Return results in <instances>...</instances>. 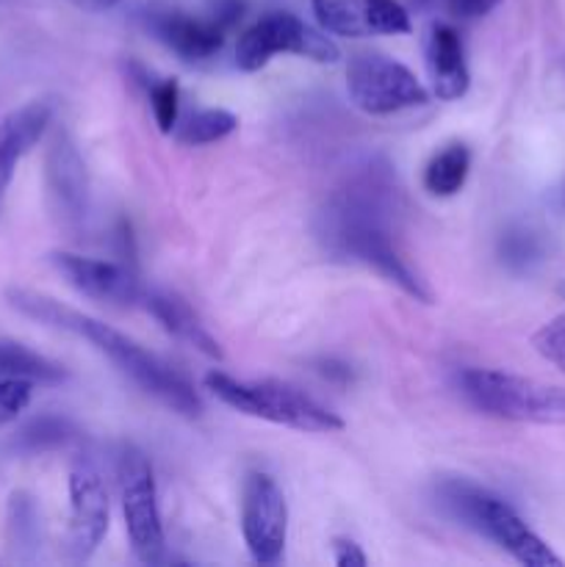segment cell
Here are the masks:
<instances>
[{
  "label": "cell",
  "mask_w": 565,
  "mask_h": 567,
  "mask_svg": "<svg viewBox=\"0 0 565 567\" xmlns=\"http://www.w3.org/2000/svg\"><path fill=\"white\" fill-rule=\"evenodd\" d=\"M397 214L399 188L391 166L371 161L330 194L316 216V236L332 258L369 266L410 299L430 305L432 291L404 260L393 238Z\"/></svg>",
  "instance_id": "cell-1"
},
{
  "label": "cell",
  "mask_w": 565,
  "mask_h": 567,
  "mask_svg": "<svg viewBox=\"0 0 565 567\" xmlns=\"http://www.w3.org/2000/svg\"><path fill=\"white\" fill-rule=\"evenodd\" d=\"M9 302L11 308L25 313L28 319H37L42 324L55 327V330L75 332V336L86 338L122 374L131 377L142 391H147L150 396H155L161 404L175 410V413L186 415V419H199V413H203V402H199V396L194 393L192 382L186 377L177 374L158 354L147 352L136 341L114 330V327L103 324V321L92 319V316L78 313V310L66 308V305L55 302V299L44 297V293L25 291V288H11Z\"/></svg>",
  "instance_id": "cell-2"
},
{
  "label": "cell",
  "mask_w": 565,
  "mask_h": 567,
  "mask_svg": "<svg viewBox=\"0 0 565 567\" xmlns=\"http://www.w3.org/2000/svg\"><path fill=\"white\" fill-rule=\"evenodd\" d=\"M441 504L454 518L496 543L499 548H504L515 563L526 567L563 565V559L524 524V518L493 493L469 485V482H443Z\"/></svg>",
  "instance_id": "cell-3"
},
{
  "label": "cell",
  "mask_w": 565,
  "mask_h": 567,
  "mask_svg": "<svg viewBox=\"0 0 565 567\" xmlns=\"http://www.w3.org/2000/svg\"><path fill=\"white\" fill-rule=\"evenodd\" d=\"M458 382L463 396L493 419L565 426V388L491 369H465Z\"/></svg>",
  "instance_id": "cell-4"
},
{
  "label": "cell",
  "mask_w": 565,
  "mask_h": 567,
  "mask_svg": "<svg viewBox=\"0 0 565 567\" xmlns=\"http://www.w3.org/2000/svg\"><path fill=\"white\" fill-rule=\"evenodd\" d=\"M205 388L227 408L253 415V419L291 426L299 432H319V435H332V432L343 430V421L336 413L282 382H238L222 371H210L205 377Z\"/></svg>",
  "instance_id": "cell-5"
},
{
  "label": "cell",
  "mask_w": 565,
  "mask_h": 567,
  "mask_svg": "<svg viewBox=\"0 0 565 567\" xmlns=\"http://www.w3.org/2000/svg\"><path fill=\"white\" fill-rule=\"evenodd\" d=\"M277 53H294L319 64H336L341 50L321 31L310 28L291 11H271L247 28L236 44V66L244 72H258Z\"/></svg>",
  "instance_id": "cell-6"
},
{
  "label": "cell",
  "mask_w": 565,
  "mask_h": 567,
  "mask_svg": "<svg viewBox=\"0 0 565 567\" xmlns=\"http://www.w3.org/2000/svg\"><path fill=\"white\" fill-rule=\"evenodd\" d=\"M349 100L371 116L397 114L430 103V92L399 61L382 53H355L347 64Z\"/></svg>",
  "instance_id": "cell-7"
},
{
  "label": "cell",
  "mask_w": 565,
  "mask_h": 567,
  "mask_svg": "<svg viewBox=\"0 0 565 567\" xmlns=\"http://www.w3.org/2000/svg\"><path fill=\"white\" fill-rule=\"evenodd\" d=\"M122 515H125L127 540L133 557L144 565H158L166 557L164 524H161L158 491L147 457L138 449L127 446L120 457Z\"/></svg>",
  "instance_id": "cell-8"
},
{
  "label": "cell",
  "mask_w": 565,
  "mask_h": 567,
  "mask_svg": "<svg viewBox=\"0 0 565 567\" xmlns=\"http://www.w3.org/2000/svg\"><path fill=\"white\" fill-rule=\"evenodd\" d=\"M242 532L255 563H280L288 537V504L280 485L264 471H249L244 480Z\"/></svg>",
  "instance_id": "cell-9"
},
{
  "label": "cell",
  "mask_w": 565,
  "mask_h": 567,
  "mask_svg": "<svg viewBox=\"0 0 565 567\" xmlns=\"http://www.w3.org/2000/svg\"><path fill=\"white\" fill-rule=\"evenodd\" d=\"M44 186H48L50 214L66 230H78L89 214V175L75 142L64 127L50 138L44 155Z\"/></svg>",
  "instance_id": "cell-10"
},
{
  "label": "cell",
  "mask_w": 565,
  "mask_h": 567,
  "mask_svg": "<svg viewBox=\"0 0 565 567\" xmlns=\"http://www.w3.org/2000/svg\"><path fill=\"white\" fill-rule=\"evenodd\" d=\"M109 532V491L92 460H78L70 471V529L66 551L86 563Z\"/></svg>",
  "instance_id": "cell-11"
},
{
  "label": "cell",
  "mask_w": 565,
  "mask_h": 567,
  "mask_svg": "<svg viewBox=\"0 0 565 567\" xmlns=\"http://www.w3.org/2000/svg\"><path fill=\"white\" fill-rule=\"evenodd\" d=\"M50 264L75 291H81L89 299H97V302L122 308V305H133L144 297L136 275L125 264L86 258V255L75 252H53Z\"/></svg>",
  "instance_id": "cell-12"
},
{
  "label": "cell",
  "mask_w": 565,
  "mask_h": 567,
  "mask_svg": "<svg viewBox=\"0 0 565 567\" xmlns=\"http://www.w3.org/2000/svg\"><path fill=\"white\" fill-rule=\"evenodd\" d=\"M147 28L183 61L214 59L225 44V25L216 17H194L175 9L147 11Z\"/></svg>",
  "instance_id": "cell-13"
},
{
  "label": "cell",
  "mask_w": 565,
  "mask_h": 567,
  "mask_svg": "<svg viewBox=\"0 0 565 567\" xmlns=\"http://www.w3.org/2000/svg\"><path fill=\"white\" fill-rule=\"evenodd\" d=\"M50 120H53V105L48 100H33L22 109L11 111L0 122V199L9 188L17 161L44 136Z\"/></svg>",
  "instance_id": "cell-14"
},
{
  "label": "cell",
  "mask_w": 565,
  "mask_h": 567,
  "mask_svg": "<svg viewBox=\"0 0 565 567\" xmlns=\"http://www.w3.org/2000/svg\"><path fill=\"white\" fill-rule=\"evenodd\" d=\"M427 64L432 72V92L438 100H460L469 92L463 39L452 25H432L427 39Z\"/></svg>",
  "instance_id": "cell-15"
},
{
  "label": "cell",
  "mask_w": 565,
  "mask_h": 567,
  "mask_svg": "<svg viewBox=\"0 0 565 567\" xmlns=\"http://www.w3.org/2000/svg\"><path fill=\"white\" fill-rule=\"evenodd\" d=\"M144 305H147L150 313L155 316V321H158L170 336H175L177 341L194 347L197 352H203L205 358L222 360L219 343H216V338L205 330V324L197 319V313H194L192 305H188L186 299H181L172 291H150L144 293Z\"/></svg>",
  "instance_id": "cell-16"
},
{
  "label": "cell",
  "mask_w": 565,
  "mask_h": 567,
  "mask_svg": "<svg viewBox=\"0 0 565 567\" xmlns=\"http://www.w3.org/2000/svg\"><path fill=\"white\" fill-rule=\"evenodd\" d=\"M0 377L28 382H61L66 380V371L64 365L33 352L25 343L0 336Z\"/></svg>",
  "instance_id": "cell-17"
},
{
  "label": "cell",
  "mask_w": 565,
  "mask_h": 567,
  "mask_svg": "<svg viewBox=\"0 0 565 567\" xmlns=\"http://www.w3.org/2000/svg\"><path fill=\"white\" fill-rule=\"evenodd\" d=\"M471 169V153L465 144L454 142L432 155L424 169V188L435 197H454L465 186Z\"/></svg>",
  "instance_id": "cell-18"
},
{
  "label": "cell",
  "mask_w": 565,
  "mask_h": 567,
  "mask_svg": "<svg viewBox=\"0 0 565 567\" xmlns=\"http://www.w3.org/2000/svg\"><path fill=\"white\" fill-rule=\"evenodd\" d=\"M314 14L327 33L336 37H371L366 0H314Z\"/></svg>",
  "instance_id": "cell-19"
},
{
  "label": "cell",
  "mask_w": 565,
  "mask_h": 567,
  "mask_svg": "<svg viewBox=\"0 0 565 567\" xmlns=\"http://www.w3.org/2000/svg\"><path fill=\"white\" fill-rule=\"evenodd\" d=\"M238 127V116L230 114L225 109H205L197 111L192 120H186V125H181V131L175 133L177 142L183 147H203V144L222 142L225 136H230Z\"/></svg>",
  "instance_id": "cell-20"
},
{
  "label": "cell",
  "mask_w": 565,
  "mask_h": 567,
  "mask_svg": "<svg viewBox=\"0 0 565 567\" xmlns=\"http://www.w3.org/2000/svg\"><path fill=\"white\" fill-rule=\"evenodd\" d=\"M9 537L14 548H37L39 515L37 504L25 493H14L9 504Z\"/></svg>",
  "instance_id": "cell-21"
},
{
  "label": "cell",
  "mask_w": 565,
  "mask_h": 567,
  "mask_svg": "<svg viewBox=\"0 0 565 567\" xmlns=\"http://www.w3.org/2000/svg\"><path fill=\"white\" fill-rule=\"evenodd\" d=\"M72 435H75V430H72L70 421L39 419L20 432L17 443H20V449H25V452H48V449L64 446Z\"/></svg>",
  "instance_id": "cell-22"
},
{
  "label": "cell",
  "mask_w": 565,
  "mask_h": 567,
  "mask_svg": "<svg viewBox=\"0 0 565 567\" xmlns=\"http://www.w3.org/2000/svg\"><path fill=\"white\" fill-rule=\"evenodd\" d=\"M150 105H153L155 125L161 127V133L175 131L177 114H181V86L175 78H164L150 86Z\"/></svg>",
  "instance_id": "cell-23"
},
{
  "label": "cell",
  "mask_w": 565,
  "mask_h": 567,
  "mask_svg": "<svg viewBox=\"0 0 565 567\" xmlns=\"http://www.w3.org/2000/svg\"><path fill=\"white\" fill-rule=\"evenodd\" d=\"M366 14H369V28L371 33H410V14L404 11V6H399L397 0H366Z\"/></svg>",
  "instance_id": "cell-24"
},
{
  "label": "cell",
  "mask_w": 565,
  "mask_h": 567,
  "mask_svg": "<svg viewBox=\"0 0 565 567\" xmlns=\"http://www.w3.org/2000/svg\"><path fill=\"white\" fill-rule=\"evenodd\" d=\"M532 347H535V352L541 354L543 360H548L554 369H559L565 374V313L546 321V324L532 336Z\"/></svg>",
  "instance_id": "cell-25"
},
{
  "label": "cell",
  "mask_w": 565,
  "mask_h": 567,
  "mask_svg": "<svg viewBox=\"0 0 565 567\" xmlns=\"http://www.w3.org/2000/svg\"><path fill=\"white\" fill-rule=\"evenodd\" d=\"M31 402V382L0 377V426L14 421Z\"/></svg>",
  "instance_id": "cell-26"
},
{
  "label": "cell",
  "mask_w": 565,
  "mask_h": 567,
  "mask_svg": "<svg viewBox=\"0 0 565 567\" xmlns=\"http://www.w3.org/2000/svg\"><path fill=\"white\" fill-rule=\"evenodd\" d=\"M502 255L507 264L526 266V264H532V260H537L541 247H537V241L532 233H510L502 244Z\"/></svg>",
  "instance_id": "cell-27"
},
{
  "label": "cell",
  "mask_w": 565,
  "mask_h": 567,
  "mask_svg": "<svg viewBox=\"0 0 565 567\" xmlns=\"http://www.w3.org/2000/svg\"><path fill=\"white\" fill-rule=\"evenodd\" d=\"M502 0H443L446 11L460 20H476V17L491 14Z\"/></svg>",
  "instance_id": "cell-28"
},
{
  "label": "cell",
  "mask_w": 565,
  "mask_h": 567,
  "mask_svg": "<svg viewBox=\"0 0 565 567\" xmlns=\"http://www.w3.org/2000/svg\"><path fill=\"white\" fill-rule=\"evenodd\" d=\"M332 554H336L338 567H366L369 565V559H366V554L360 551L358 543L347 540V537H338V540H332Z\"/></svg>",
  "instance_id": "cell-29"
},
{
  "label": "cell",
  "mask_w": 565,
  "mask_h": 567,
  "mask_svg": "<svg viewBox=\"0 0 565 567\" xmlns=\"http://www.w3.org/2000/svg\"><path fill=\"white\" fill-rule=\"evenodd\" d=\"M70 3L75 6V9H81V11H92V14H97V11L114 9L120 0H70Z\"/></svg>",
  "instance_id": "cell-30"
},
{
  "label": "cell",
  "mask_w": 565,
  "mask_h": 567,
  "mask_svg": "<svg viewBox=\"0 0 565 567\" xmlns=\"http://www.w3.org/2000/svg\"><path fill=\"white\" fill-rule=\"evenodd\" d=\"M557 293H559V297H563V299H565V280H563V282H559V286H557Z\"/></svg>",
  "instance_id": "cell-31"
}]
</instances>
